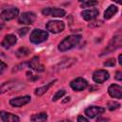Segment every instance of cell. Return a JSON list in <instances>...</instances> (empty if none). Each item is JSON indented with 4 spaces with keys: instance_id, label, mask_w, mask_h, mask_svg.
I'll use <instances>...</instances> for the list:
<instances>
[{
    "instance_id": "3957f363",
    "label": "cell",
    "mask_w": 122,
    "mask_h": 122,
    "mask_svg": "<svg viewBox=\"0 0 122 122\" xmlns=\"http://www.w3.org/2000/svg\"><path fill=\"white\" fill-rule=\"evenodd\" d=\"M24 84L19 82V81H9V82H5L3 84L0 85V94L7 92H10V91H18L22 88H24Z\"/></svg>"
},
{
    "instance_id": "30bf717a",
    "label": "cell",
    "mask_w": 122,
    "mask_h": 122,
    "mask_svg": "<svg viewBox=\"0 0 122 122\" xmlns=\"http://www.w3.org/2000/svg\"><path fill=\"white\" fill-rule=\"evenodd\" d=\"M70 85H71V87L72 90H74L76 92H79V91H83L84 89H86L88 87V82L84 78L78 77V78L73 79L71 82Z\"/></svg>"
},
{
    "instance_id": "ac0fdd59",
    "label": "cell",
    "mask_w": 122,
    "mask_h": 122,
    "mask_svg": "<svg viewBox=\"0 0 122 122\" xmlns=\"http://www.w3.org/2000/svg\"><path fill=\"white\" fill-rule=\"evenodd\" d=\"M48 119V114L46 112H41V113H36L30 116V121L31 122H46Z\"/></svg>"
},
{
    "instance_id": "52a82bcc",
    "label": "cell",
    "mask_w": 122,
    "mask_h": 122,
    "mask_svg": "<svg viewBox=\"0 0 122 122\" xmlns=\"http://www.w3.org/2000/svg\"><path fill=\"white\" fill-rule=\"evenodd\" d=\"M42 13L44 15L48 16H53V17H63L66 14V11L63 9L58 8H46L42 10Z\"/></svg>"
},
{
    "instance_id": "5bb4252c",
    "label": "cell",
    "mask_w": 122,
    "mask_h": 122,
    "mask_svg": "<svg viewBox=\"0 0 122 122\" xmlns=\"http://www.w3.org/2000/svg\"><path fill=\"white\" fill-rule=\"evenodd\" d=\"M99 14V10L95 8H92V9H88V10H85L82 11L81 15L82 17L86 20V21H90L92 19H94L97 15Z\"/></svg>"
},
{
    "instance_id": "7c38bea8",
    "label": "cell",
    "mask_w": 122,
    "mask_h": 122,
    "mask_svg": "<svg viewBox=\"0 0 122 122\" xmlns=\"http://www.w3.org/2000/svg\"><path fill=\"white\" fill-rule=\"evenodd\" d=\"M30 101V97L29 95H26V96H20V97H16V98H12L10 100V104L12 106V107H22L26 104H28L29 102Z\"/></svg>"
},
{
    "instance_id": "cb8c5ba5",
    "label": "cell",
    "mask_w": 122,
    "mask_h": 122,
    "mask_svg": "<svg viewBox=\"0 0 122 122\" xmlns=\"http://www.w3.org/2000/svg\"><path fill=\"white\" fill-rule=\"evenodd\" d=\"M95 5H97L96 1H84V2H82L81 7L82 8H88V7H92Z\"/></svg>"
},
{
    "instance_id": "d6986e66",
    "label": "cell",
    "mask_w": 122,
    "mask_h": 122,
    "mask_svg": "<svg viewBox=\"0 0 122 122\" xmlns=\"http://www.w3.org/2000/svg\"><path fill=\"white\" fill-rule=\"evenodd\" d=\"M55 82H56V80H53V81L50 82L49 84H46V85H44V86H42V87H40V88H37V89L35 90V95H37V96L43 95V94L53 85V83H55Z\"/></svg>"
},
{
    "instance_id": "1f68e13d",
    "label": "cell",
    "mask_w": 122,
    "mask_h": 122,
    "mask_svg": "<svg viewBox=\"0 0 122 122\" xmlns=\"http://www.w3.org/2000/svg\"><path fill=\"white\" fill-rule=\"evenodd\" d=\"M3 27H4V25H3V24H0V30L3 29Z\"/></svg>"
},
{
    "instance_id": "4fadbf2b",
    "label": "cell",
    "mask_w": 122,
    "mask_h": 122,
    "mask_svg": "<svg viewBox=\"0 0 122 122\" xmlns=\"http://www.w3.org/2000/svg\"><path fill=\"white\" fill-rule=\"evenodd\" d=\"M109 94L111 95V97L112 98H116V99H120L122 97V88L121 86L117 85V84H112L109 87Z\"/></svg>"
},
{
    "instance_id": "f1b7e54d",
    "label": "cell",
    "mask_w": 122,
    "mask_h": 122,
    "mask_svg": "<svg viewBox=\"0 0 122 122\" xmlns=\"http://www.w3.org/2000/svg\"><path fill=\"white\" fill-rule=\"evenodd\" d=\"M77 122H89V121H88V119H87V118H85L84 116L79 115V116L77 117Z\"/></svg>"
},
{
    "instance_id": "f546056e",
    "label": "cell",
    "mask_w": 122,
    "mask_h": 122,
    "mask_svg": "<svg viewBox=\"0 0 122 122\" xmlns=\"http://www.w3.org/2000/svg\"><path fill=\"white\" fill-rule=\"evenodd\" d=\"M121 57H122V55H121V54H119V56H118V63H119V65H121V64H122Z\"/></svg>"
},
{
    "instance_id": "484cf974",
    "label": "cell",
    "mask_w": 122,
    "mask_h": 122,
    "mask_svg": "<svg viewBox=\"0 0 122 122\" xmlns=\"http://www.w3.org/2000/svg\"><path fill=\"white\" fill-rule=\"evenodd\" d=\"M29 30H30L29 28H23V29H19V30H17V32H18V34H19L20 36H24L26 33L29 32Z\"/></svg>"
},
{
    "instance_id": "9a60e30c",
    "label": "cell",
    "mask_w": 122,
    "mask_h": 122,
    "mask_svg": "<svg viewBox=\"0 0 122 122\" xmlns=\"http://www.w3.org/2000/svg\"><path fill=\"white\" fill-rule=\"evenodd\" d=\"M0 118L3 122H20L17 115L7 112H0Z\"/></svg>"
},
{
    "instance_id": "2e32d148",
    "label": "cell",
    "mask_w": 122,
    "mask_h": 122,
    "mask_svg": "<svg viewBox=\"0 0 122 122\" xmlns=\"http://www.w3.org/2000/svg\"><path fill=\"white\" fill-rule=\"evenodd\" d=\"M17 42V38L13 35V34H8L5 36V38L3 39L2 43H1V46L5 49H9L10 48L11 46H13L15 43Z\"/></svg>"
},
{
    "instance_id": "83f0119b",
    "label": "cell",
    "mask_w": 122,
    "mask_h": 122,
    "mask_svg": "<svg viewBox=\"0 0 122 122\" xmlns=\"http://www.w3.org/2000/svg\"><path fill=\"white\" fill-rule=\"evenodd\" d=\"M115 79H116V80H118V81L122 80V72H121L120 71H116V73H115Z\"/></svg>"
},
{
    "instance_id": "7a4b0ae2",
    "label": "cell",
    "mask_w": 122,
    "mask_h": 122,
    "mask_svg": "<svg viewBox=\"0 0 122 122\" xmlns=\"http://www.w3.org/2000/svg\"><path fill=\"white\" fill-rule=\"evenodd\" d=\"M48 37H49L48 31L43 30H39V29H35L30 33V41L33 44H39V43L46 41L48 39Z\"/></svg>"
},
{
    "instance_id": "9c48e42d",
    "label": "cell",
    "mask_w": 122,
    "mask_h": 122,
    "mask_svg": "<svg viewBox=\"0 0 122 122\" xmlns=\"http://www.w3.org/2000/svg\"><path fill=\"white\" fill-rule=\"evenodd\" d=\"M105 112V109L102 107H98V106H90L89 108L86 109L85 111V114L90 117V118H95L96 116L102 114Z\"/></svg>"
},
{
    "instance_id": "4dcf8cb0",
    "label": "cell",
    "mask_w": 122,
    "mask_h": 122,
    "mask_svg": "<svg viewBox=\"0 0 122 122\" xmlns=\"http://www.w3.org/2000/svg\"><path fill=\"white\" fill-rule=\"evenodd\" d=\"M60 122H71V120H62V121H60Z\"/></svg>"
},
{
    "instance_id": "277c9868",
    "label": "cell",
    "mask_w": 122,
    "mask_h": 122,
    "mask_svg": "<svg viewBox=\"0 0 122 122\" xmlns=\"http://www.w3.org/2000/svg\"><path fill=\"white\" fill-rule=\"evenodd\" d=\"M122 45V36L120 33L114 35L112 37V39L110 41L109 45L107 46V48L105 49L103 54H106V53H109V52H112V51H114L115 50H117L118 48H120Z\"/></svg>"
},
{
    "instance_id": "6da1fadb",
    "label": "cell",
    "mask_w": 122,
    "mask_h": 122,
    "mask_svg": "<svg viewBox=\"0 0 122 122\" xmlns=\"http://www.w3.org/2000/svg\"><path fill=\"white\" fill-rule=\"evenodd\" d=\"M81 35H78V34H72V35H70V36H67L66 38H64L59 46H58V50L60 51H67L72 48H74L75 46H77L81 40Z\"/></svg>"
},
{
    "instance_id": "8fae6325",
    "label": "cell",
    "mask_w": 122,
    "mask_h": 122,
    "mask_svg": "<svg viewBox=\"0 0 122 122\" xmlns=\"http://www.w3.org/2000/svg\"><path fill=\"white\" fill-rule=\"evenodd\" d=\"M109 76H110V74H109V72L107 71H105V70H98V71H95L93 72L92 79H93V81L95 83L100 84V83L105 82L109 78Z\"/></svg>"
},
{
    "instance_id": "e0dca14e",
    "label": "cell",
    "mask_w": 122,
    "mask_h": 122,
    "mask_svg": "<svg viewBox=\"0 0 122 122\" xmlns=\"http://www.w3.org/2000/svg\"><path fill=\"white\" fill-rule=\"evenodd\" d=\"M28 65H29V67L30 69H32V70H34L36 71H40V72L41 71H44V66L42 64H40L39 57L38 56H35L30 61H29L28 62Z\"/></svg>"
},
{
    "instance_id": "d4e9b609",
    "label": "cell",
    "mask_w": 122,
    "mask_h": 122,
    "mask_svg": "<svg viewBox=\"0 0 122 122\" xmlns=\"http://www.w3.org/2000/svg\"><path fill=\"white\" fill-rule=\"evenodd\" d=\"M104 66L105 67H114L115 66V59L114 58H111V59L107 60L104 63Z\"/></svg>"
},
{
    "instance_id": "ffe728a7",
    "label": "cell",
    "mask_w": 122,
    "mask_h": 122,
    "mask_svg": "<svg viewBox=\"0 0 122 122\" xmlns=\"http://www.w3.org/2000/svg\"><path fill=\"white\" fill-rule=\"evenodd\" d=\"M117 10H118V9H117L116 6L111 5V6L105 10V12H104V18H105V19H110V18H112V17L117 12Z\"/></svg>"
},
{
    "instance_id": "44dd1931",
    "label": "cell",
    "mask_w": 122,
    "mask_h": 122,
    "mask_svg": "<svg viewBox=\"0 0 122 122\" xmlns=\"http://www.w3.org/2000/svg\"><path fill=\"white\" fill-rule=\"evenodd\" d=\"M29 53H30V50L28 48H25V47H21L15 51V54L17 57H25Z\"/></svg>"
},
{
    "instance_id": "603a6c76",
    "label": "cell",
    "mask_w": 122,
    "mask_h": 122,
    "mask_svg": "<svg viewBox=\"0 0 122 122\" xmlns=\"http://www.w3.org/2000/svg\"><path fill=\"white\" fill-rule=\"evenodd\" d=\"M65 93H66L65 90H60V91H58V92L53 95V97H52V101H56V100L60 99V98H61Z\"/></svg>"
},
{
    "instance_id": "ba28073f",
    "label": "cell",
    "mask_w": 122,
    "mask_h": 122,
    "mask_svg": "<svg viewBox=\"0 0 122 122\" xmlns=\"http://www.w3.org/2000/svg\"><path fill=\"white\" fill-rule=\"evenodd\" d=\"M18 12H19V10L17 8H10L1 12L0 18L4 21H9V20L15 18L18 15Z\"/></svg>"
},
{
    "instance_id": "4316f807",
    "label": "cell",
    "mask_w": 122,
    "mask_h": 122,
    "mask_svg": "<svg viewBox=\"0 0 122 122\" xmlns=\"http://www.w3.org/2000/svg\"><path fill=\"white\" fill-rule=\"evenodd\" d=\"M7 67H8V65L6 63H4L2 60H0V73H2L7 69Z\"/></svg>"
},
{
    "instance_id": "5b68a950",
    "label": "cell",
    "mask_w": 122,
    "mask_h": 122,
    "mask_svg": "<svg viewBox=\"0 0 122 122\" xmlns=\"http://www.w3.org/2000/svg\"><path fill=\"white\" fill-rule=\"evenodd\" d=\"M46 29L52 33H59V32H62L64 30L65 25L62 21H58V20L49 21L46 25Z\"/></svg>"
},
{
    "instance_id": "7402d4cb",
    "label": "cell",
    "mask_w": 122,
    "mask_h": 122,
    "mask_svg": "<svg viewBox=\"0 0 122 122\" xmlns=\"http://www.w3.org/2000/svg\"><path fill=\"white\" fill-rule=\"evenodd\" d=\"M107 107H108V109L110 111H113V110L118 109L120 107V104L117 103V102H115V101H110V102H108Z\"/></svg>"
},
{
    "instance_id": "8992f818",
    "label": "cell",
    "mask_w": 122,
    "mask_h": 122,
    "mask_svg": "<svg viewBox=\"0 0 122 122\" xmlns=\"http://www.w3.org/2000/svg\"><path fill=\"white\" fill-rule=\"evenodd\" d=\"M36 19V15L33 12L30 11H27V12H23L19 18H18V23L22 24V25H30L32 24Z\"/></svg>"
}]
</instances>
